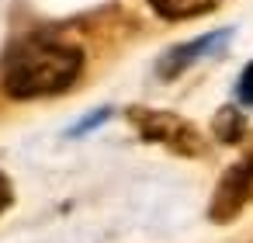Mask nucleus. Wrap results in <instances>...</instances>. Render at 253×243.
<instances>
[{
  "label": "nucleus",
  "instance_id": "1a4fd4ad",
  "mask_svg": "<svg viewBox=\"0 0 253 243\" xmlns=\"http://www.w3.org/2000/svg\"><path fill=\"white\" fill-rule=\"evenodd\" d=\"M246 167H250V174H253V149H250V156H246Z\"/></svg>",
  "mask_w": 253,
  "mask_h": 243
},
{
  "label": "nucleus",
  "instance_id": "f03ea898",
  "mask_svg": "<svg viewBox=\"0 0 253 243\" xmlns=\"http://www.w3.org/2000/svg\"><path fill=\"white\" fill-rule=\"evenodd\" d=\"M128 122L135 125V132L146 139V143H156V146H167L180 156H201L205 153V139L201 132L184 122L180 115H170V111H156V108H132L128 111Z\"/></svg>",
  "mask_w": 253,
  "mask_h": 243
},
{
  "label": "nucleus",
  "instance_id": "39448f33",
  "mask_svg": "<svg viewBox=\"0 0 253 243\" xmlns=\"http://www.w3.org/2000/svg\"><path fill=\"white\" fill-rule=\"evenodd\" d=\"M153 11L167 21H187V18H198V14H208L218 0H149Z\"/></svg>",
  "mask_w": 253,
  "mask_h": 243
},
{
  "label": "nucleus",
  "instance_id": "0eeeda50",
  "mask_svg": "<svg viewBox=\"0 0 253 243\" xmlns=\"http://www.w3.org/2000/svg\"><path fill=\"white\" fill-rule=\"evenodd\" d=\"M239 97L253 104V63H250V66H246V73L239 77Z\"/></svg>",
  "mask_w": 253,
  "mask_h": 243
},
{
  "label": "nucleus",
  "instance_id": "f257e3e1",
  "mask_svg": "<svg viewBox=\"0 0 253 243\" xmlns=\"http://www.w3.org/2000/svg\"><path fill=\"white\" fill-rule=\"evenodd\" d=\"M84 73V52L59 39H28L4 63V94L14 101L56 97Z\"/></svg>",
  "mask_w": 253,
  "mask_h": 243
},
{
  "label": "nucleus",
  "instance_id": "423d86ee",
  "mask_svg": "<svg viewBox=\"0 0 253 243\" xmlns=\"http://www.w3.org/2000/svg\"><path fill=\"white\" fill-rule=\"evenodd\" d=\"M243 132H246L243 115H239L236 108H222V111H218V118H215V136H218L222 143H239V139H243Z\"/></svg>",
  "mask_w": 253,
  "mask_h": 243
},
{
  "label": "nucleus",
  "instance_id": "7ed1b4c3",
  "mask_svg": "<svg viewBox=\"0 0 253 243\" xmlns=\"http://www.w3.org/2000/svg\"><path fill=\"white\" fill-rule=\"evenodd\" d=\"M250 198H253V174H250L246 160H239L236 167H229L222 174V181L211 194V205H208L211 222H232Z\"/></svg>",
  "mask_w": 253,
  "mask_h": 243
},
{
  "label": "nucleus",
  "instance_id": "20e7f679",
  "mask_svg": "<svg viewBox=\"0 0 253 243\" xmlns=\"http://www.w3.org/2000/svg\"><path fill=\"white\" fill-rule=\"evenodd\" d=\"M229 39V32H218V35H208V39H198V42H191V46H180V49H173L170 56H167V63L160 66L163 70V77H173V73H180L184 66H191L198 56H205L208 49H218L222 42Z\"/></svg>",
  "mask_w": 253,
  "mask_h": 243
},
{
  "label": "nucleus",
  "instance_id": "6e6552de",
  "mask_svg": "<svg viewBox=\"0 0 253 243\" xmlns=\"http://www.w3.org/2000/svg\"><path fill=\"white\" fill-rule=\"evenodd\" d=\"M11 201H14V188H11V181L4 174H0V212H7Z\"/></svg>",
  "mask_w": 253,
  "mask_h": 243
}]
</instances>
